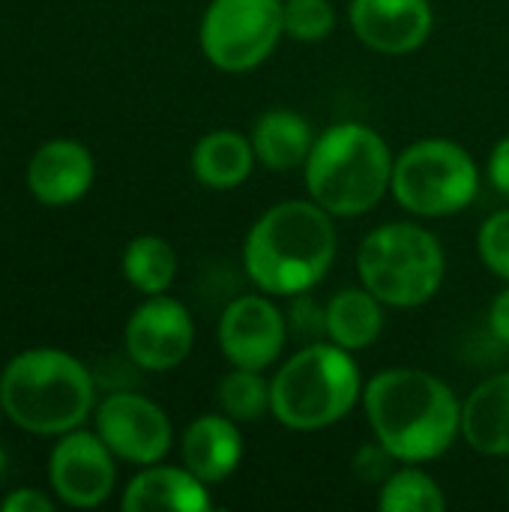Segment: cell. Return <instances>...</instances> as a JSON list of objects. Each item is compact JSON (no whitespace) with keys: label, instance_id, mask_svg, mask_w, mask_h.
I'll list each match as a JSON object with an SVG mask.
<instances>
[{"label":"cell","instance_id":"cell-12","mask_svg":"<svg viewBox=\"0 0 509 512\" xmlns=\"http://www.w3.org/2000/svg\"><path fill=\"white\" fill-rule=\"evenodd\" d=\"M48 477L63 504L81 510L99 507L111 495L117 480L114 453L99 435L72 429L57 441L51 453Z\"/></svg>","mask_w":509,"mask_h":512},{"label":"cell","instance_id":"cell-10","mask_svg":"<svg viewBox=\"0 0 509 512\" xmlns=\"http://www.w3.org/2000/svg\"><path fill=\"white\" fill-rule=\"evenodd\" d=\"M216 339L231 366L264 372L279 363L288 345V318L270 294H246L225 306Z\"/></svg>","mask_w":509,"mask_h":512},{"label":"cell","instance_id":"cell-24","mask_svg":"<svg viewBox=\"0 0 509 512\" xmlns=\"http://www.w3.org/2000/svg\"><path fill=\"white\" fill-rule=\"evenodd\" d=\"M285 36L294 42H324L336 30V6L330 0H282Z\"/></svg>","mask_w":509,"mask_h":512},{"label":"cell","instance_id":"cell-6","mask_svg":"<svg viewBox=\"0 0 509 512\" xmlns=\"http://www.w3.org/2000/svg\"><path fill=\"white\" fill-rule=\"evenodd\" d=\"M357 276L387 309H420L438 297L447 276V255L426 225L387 222L363 237Z\"/></svg>","mask_w":509,"mask_h":512},{"label":"cell","instance_id":"cell-7","mask_svg":"<svg viewBox=\"0 0 509 512\" xmlns=\"http://www.w3.org/2000/svg\"><path fill=\"white\" fill-rule=\"evenodd\" d=\"M480 192V165L450 138H420L396 153L390 195L417 219H444L468 210Z\"/></svg>","mask_w":509,"mask_h":512},{"label":"cell","instance_id":"cell-22","mask_svg":"<svg viewBox=\"0 0 509 512\" xmlns=\"http://www.w3.org/2000/svg\"><path fill=\"white\" fill-rule=\"evenodd\" d=\"M216 402L219 411L240 426L258 423L273 411V384L261 369L231 366L216 384Z\"/></svg>","mask_w":509,"mask_h":512},{"label":"cell","instance_id":"cell-23","mask_svg":"<svg viewBox=\"0 0 509 512\" xmlns=\"http://www.w3.org/2000/svg\"><path fill=\"white\" fill-rule=\"evenodd\" d=\"M447 507L450 501L441 483L417 465L390 471L378 486V510L381 512H444Z\"/></svg>","mask_w":509,"mask_h":512},{"label":"cell","instance_id":"cell-5","mask_svg":"<svg viewBox=\"0 0 509 512\" xmlns=\"http://www.w3.org/2000/svg\"><path fill=\"white\" fill-rule=\"evenodd\" d=\"M270 384V417L291 432H321L342 423L363 402L366 390L354 354L330 339L294 351Z\"/></svg>","mask_w":509,"mask_h":512},{"label":"cell","instance_id":"cell-31","mask_svg":"<svg viewBox=\"0 0 509 512\" xmlns=\"http://www.w3.org/2000/svg\"><path fill=\"white\" fill-rule=\"evenodd\" d=\"M0 411H3V405H0Z\"/></svg>","mask_w":509,"mask_h":512},{"label":"cell","instance_id":"cell-25","mask_svg":"<svg viewBox=\"0 0 509 512\" xmlns=\"http://www.w3.org/2000/svg\"><path fill=\"white\" fill-rule=\"evenodd\" d=\"M477 252L480 261L498 276L509 282V207L492 213L477 231Z\"/></svg>","mask_w":509,"mask_h":512},{"label":"cell","instance_id":"cell-26","mask_svg":"<svg viewBox=\"0 0 509 512\" xmlns=\"http://www.w3.org/2000/svg\"><path fill=\"white\" fill-rule=\"evenodd\" d=\"M486 174H489V183L509 198V135H504L492 153H489V162H486Z\"/></svg>","mask_w":509,"mask_h":512},{"label":"cell","instance_id":"cell-8","mask_svg":"<svg viewBox=\"0 0 509 512\" xmlns=\"http://www.w3.org/2000/svg\"><path fill=\"white\" fill-rule=\"evenodd\" d=\"M282 36V0H210L198 27L207 63L231 75L267 63Z\"/></svg>","mask_w":509,"mask_h":512},{"label":"cell","instance_id":"cell-3","mask_svg":"<svg viewBox=\"0 0 509 512\" xmlns=\"http://www.w3.org/2000/svg\"><path fill=\"white\" fill-rule=\"evenodd\" d=\"M396 153L387 138L357 120L333 123L315 135L303 165L306 192L336 219L372 213L393 189Z\"/></svg>","mask_w":509,"mask_h":512},{"label":"cell","instance_id":"cell-16","mask_svg":"<svg viewBox=\"0 0 509 512\" xmlns=\"http://www.w3.org/2000/svg\"><path fill=\"white\" fill-rule=\"evenodd\" d=\"M120 507L126 512H207L213 510L210 486L186 465H147L135 474L123 492Z\"/></svg>","mask_w":509,"mask_h":512},{"label":"cell","instance_id":"cell-2","mask_svg":"<svg viewBox=\"0 0 509 512\" xmlns=\"http://www.w3.org/2000/svg\"><path fill=\"white\" fill-rule=\"evenodd\" d=\"M336 252V216L312 198H288L252 222L243 240V270L270 297H300L327 279Z\"/></svg>","mask_w":509,"mask_h":512},{"label":"cell","instance_id":"cell-27","mask_svg":"<svg viewBox=\"0 0 509 512\" xmlns=\"http://www.w3.org/2000/svg\"><path fill=\"white\" fill-rule=\"evenodd\" d=\"M0 510L3 512H51L54 510V501H51V498H45V495H42V492H36V489H18V492H12L9 498H3Z\"/></svg>","mask_w":509,"mask_h":512},{"label":"cell","instance_id":"cell-14","mask_svg":"<svg viewBox=\"0 0 509 512\" xmlns=\"http://www.w3.org/2000/svg\"><path fill=\"white\" fill-rule=\"evenodd\" d=\"M93 156L84 144L57 138L42 144L27 165V186L45 207H66L87 195L93 186Z\"/></svg>","mask_w":509,"mask_h":512},{"label":"cell","instance_id":"cell-30","mask_svg":"<svg viewBox=\"0 0 509 512\" xmlns=\"http://www.w3.org/2000/svg\"><path fill=\"white\" fill-rule=\"evenodd\" d=\"M0 465H3V456H0Z\"/></svg>","mask_w":509,"mask_h":512},{"label":"cell","instance_id":"cell-17","mask_svg":"<svg viewBox=\"0 0 509 512\" xmlns=\"http://www.w3.org/2000/svg\"><path fill=\"white\" fill-rule=\"evenodd\" d=\"M462 441L489 459L509 456V372L477 384L462 402Z\"/></svg>","mask_w":509,"mask_h":512},{"label":"cell","instance_id":"cell-1","mask_svg":"<svg viewBox=\"0 0 509 512\" xmlns=\"http://www.w3.org/2000/svg\"><path fill=\"white\" fill-rule=\"evenodd\" d=\"M363 411L375 441L402 465H426L462 435L456 390L429 369L393 366L366 381Z\"/></svg>","mask_w":509,"mask_h":512},{"label":"cell","instance_id":"cell-18","mask_svg":"<svg viewBox=\"0 0 509 512\" xmlns=\"http://www.w3.org/2000/svg\"><path fill=\"white\" fill-rule=\"evenodd\" d=\"M249 141L258 165L267 171H294L306 165L315 144V129L291 108H270L252 123Z\"/></svg>","mask_w":509,"mask_h":512},{"label":"cell","instance_id":"cell-9","mask_svg":"<svg viewBox=\"0 0 509 512\" xmlns=\"http://www.w3.org/2000/svg\"><path fill=\"white\" fill-rule=\"evenodd\" d=\"M96 435L108 450L132 465H156L174 447L171 417L138 393H111L96 408Z\"/></svg>","mask_w":509,"mask_h":512},{"label":"cell","instance_id":"cell-29","mask_svg":"<svg viewBox=\"0 0 509 512\" xmlns=\"http://www.w3.org/2000/svg\"><path fill=\"white\" fill-rule=\"evenodd\" d=\"M507 495H509V477H507Z\"/></svg>","mask_w":509,"mask_h":512},{"label":"cell","instance_id":"cell-4","mask_svg":"<svg viewBox=\"0 0 509 512\" xmlns=\"http://www.w3.org/2000/svg\"><path fill=\"white\" fill-rule=\"evenodd\" d=\"M93 378L81 360L54 348H33L0 375L3 414L33 435H66L93 411Z\"/></svg>","mask_w":509,"mask_h":512},{"label":"cell","instance_id":"cell-15","mask_svg":"<svg viewBox=\"0 0 509 512\" xmlns=\"http://www.w3.org/2000/svg\"><path fill=\"white\" fill-rule=\"evenodd\" d=\"M180 456H183V465L195 477H201L207 486L225 483L228 477L237 474V468L246 456L240 423L231 420L228 414L195 417L183 432Z\"/></svg>","mask_w":509,"mask_h":512},{"label":"cell","instance_id":"cell-11","mask_svg":"<svg viewBox=\"0 0 509 512\" xmlns=\"http://www.w3.org/2000/svg\"><path fill=\"white\" fill-rule=\"evenodd\" d=\"M123 342L135 366L147 372H171L195 345V321L180 300L153 294L129 315Z\"/></svg>","mask_w":509,"mask_h":512},{"label":"cell","instance_id":"cell-13","mask_svg":"<svg viewBox=\"0 0 509 512\" xmlns=\"http://www.w3.org/2000/svg\"><path fill=\"white\" fill-rule=\"evenodd\" d=\"M348 24L366 48L402 57L429 42L435 9L429 0H351Z\"/></svg>","mask_w":509,"mask_h":512},{"label":"cell","instance_id":"cell-28","mask_svg":"<svg viewBox=\"0 0 509 512\" xmlns=\"http://www.w3.org/2000/svg\"><path fill=\"white\" fill-rule=\"evenodd\" d=\"M489 330L501 345L509 348V285L504 291H498V297L489 306Z\"/></svg>","mask_w":509,"mask_h":512},{"label":"cell","instance_id":"cell-21","mask_svg":"<svg viewBox=\"0 0 509 512\" xmlns=\"http://www.w3.org/2000/svg\"><path fill=\"white\" fill-rule=\"evenodd\" d=\"M123 276L135 291H141L147 297L165 294L177 276L174 246L156 234L135 237L123 252Z\"/></svg>","mask_w":509,"mask_h":512},{"label":"cell","instance_id":"cell-19","mask_svg":"<svg viewBox=\"0 0 509 512\" xmlns=\"http://www.w3.org/2000/svg\"><path fill=\"white\" fill-rule=\"evenodd\" d=\"M384 324V303L366 285L342 288L324 306V336L351 354L372 348L381 339Z\"/></svg>","mask_w":509,"mask_h":512},{"label":"cell","instance_id":"cell-20","mask_svg":"<svg viewBox=\"0 0 509 512\" xmlns=\"http://www.w3.org/2000/svg\"><path fill=\"white\" fill-rule=\"evenodd\" d=\"M255 150L249 135L237 129H213L192 147V174L201 186L228 192L249 180L255 168Z\"/></svg>","mask_w":509,"mask_h":512}]
</instances>
